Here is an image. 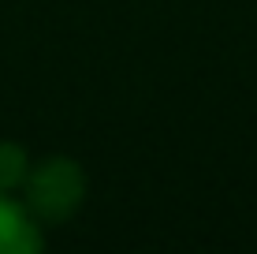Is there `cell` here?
Returning a JSON list of instances; mask_svg holds the SVG:
<instances>
[{
  "label": "cell",
  "instance_id": "cell-2",
  "mask_svg": "<svg viewBox=\"0 0 257 254\" xmlns=\"http://www.w3.org/2000/svg\"><path fill=\"white\" fill-rule=\"evenodd\" d=\"M34 247H38V228L30 213L0 191V254H30Z\"/></svg>",
  "mask_w": 257,
  "mask_h": 254
},
{
  "label": "cell",
  "instance_id": "cell-1",
  "mask_svg": "<svg viewBox=\"0 0 257 254\" xmlns=\"http://www.w3.org/2000/svg\"><path fill=\"white\" fill-rule=\"evenodd\" d=\"M82 172L71 161H49L38 172H26V206L45 221H64L82 202Z\"/></svg>",
  "mask_w": 257,
  "mask_h": 254
},
{
  "label": "cell",
  "instance_id": "cell-3",
  "mask_svg": "<svg viewBox=\"0 0 257 254\" xmlns=\"http://www.w3.org/2000/svg\"><path fill=\"white\" fill-rule=\"evenodd\" d=\"M19 183H26V153L19 146L4 142L0 146V191H12Z\"/></svg>",
  "mask_w": 257,
  "mask_h": 254
}]
</instances>
